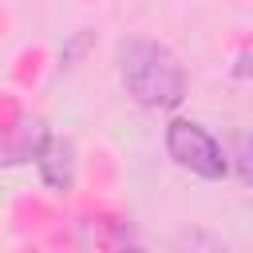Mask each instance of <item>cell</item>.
<instances>
[{
	"instance_id": "obj_1",
	"label": "cell",
	"mask_w": 253,
	"mask_h": 253,
	"mask_svg": "<svg viewBox=\"0 0 253 253\" xmlns=\"http://www.w3.org/2000/svg\"><path fill=\"white\" fill-rule=\"evenodd\" d=\"M119 63V83L123 91L146 107V111H174L186 99V67L178 63V55L146 36H126L119 40L115 51Z\"/></svg>"
},
{
	"instance_id": "obj_2",
	"label": "cell",
	"mask_w": 253,
	"mask_h": 253,
	"mask_svg": "<svg viewBox=\"0 0 253 253\" xmlns=\"http://www.w3.org/2000/svg\"><path fill=\"white\" fill-rule=\"evenodd\" d=\"M166 154L174 166L190 170L194 178L206 182H221L229 178V150L194 119H170L166 123Z\"/></svg>"
},
{
	"instance_id": "obj_3",
	"label": "cell",
	"mask_w": 253,
	"mask_h": 253,
	"mask_svg": "<svg viewBox=\"0 0 253 253\" xmlns=\"http://www.w3.org/2000/svg\"><path fill=\"white\" fill-rule=\"evenodd\" d=\"M32 158H36V170L43 178L47 190L55 194H67L75 186V142L63 138V134H40V142L32 146Z\"/></svg>"
},
{
	"instance_id": "obj_4",
	"label": "cell",
	"mask_w": 253,
	"mask_h": 253,
	"mask_svg": "<svg viewBox=\"0 0 253 253\" xmlns=\"http://www.w3.org/2000/svg\"><path fill=\"white\" fill-rule=\"evenodd\" d=\"M87 43H91V36H87V32H79V36H75V40L59 51V59H63V63H75V59H79V51H83Z\"/></svg>"
},
{
	"instance_id": "obj_5",
	"label": "cell",
	"mask_w": 253,
	"mask_h": 253,
	"mask_svg": "<svg viewBox=\"0 0 253 253\" xmlns=\"http://www.w3.org/2000/svg\"><path fill=\"white\" fill-rule=\"evenodd\" d=\"M237 166H241V182H249V134H237Z\"/></svg>"
}]
</instances>
